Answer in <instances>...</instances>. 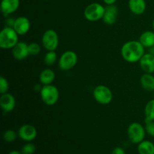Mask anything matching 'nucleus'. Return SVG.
<instances>
[{
  "instance_id": "nucleus-5",
  "label": "nucleus",
  "mask_w": 154,
  "mask_h": 154,
  "mask_svg": "<svg viewBox=\"0 0 154 154\" xmlns=\"http://www.w3.org/2000/svg\"><path fill=\"white\" fill-rule=\"evenodd\" d=\"M93 96L95 101L102 105H108L113 99L112 91L105 85L96 86L93 90Z\"/></svg>"
},
{
  "instance_id": "nucleus-20",
  "label": "nucleus",
  "mask_w": 154,
  "mask_h": 154,
  "mask_svg": "<svg viewBox=\"0 0 154 154\" xmlns=\"http://www.w3.org/2000/svg\"><path fill=\"white\" fill-rule=\"evenodd\" d=\"M139 154H154V144L152 141L144 140L138 145Z\"/></svg>"
},
{
  "instance_id": "nucleus-15",
  "label": "nucleus",
  "mask_w": 154,
  "mask_h": 154,
  "mask_svg": "<svg viewBox=\"0 0 154 154\" xmlns=\"http://www.w3.org/2000/svg\"><path fill=\"white\" fill-rule=\"evenodd\" d=\"M20 6V0H2L1 11L5 17L14 13Z\"/></svg>"
},
{
  "instance_id": "nucleus-28",
  "label": "nucleus",
  "mask_w": 154,
  "mask_h": 154,
  "mask_svg": "<svg viewBox=\"0 0 154 154\" xmlns=\"http://www.w3.org/2000/svg\"><path fill=\"white\" fill-rule=\"evenodd\" d=\"M111 154H126V151L123 147H117L113 149Z\"/></svg>"
},
{
  "instance_id": "nucleus-3",
  "label": "nucleus",
  "mask_w": 154,
  "mask_h": 154,
  "mask_svg": "<svg viewBox=\"0 0 154 154\" xmlns=\"http://www.w3.org/2000/svg\"><path fill=\"white\" fill-rule=\"evenodd\" d=\"M41 99L45 105L48 106L54 105L59 100L60 91L56 86L53 84L42 86L40 91Z\"/></svg>"
},
{
  "instance_id": "nucleus-25",
  "label": "nucleus",
  "mask_w": 154,
  "mask_h": 154,
  "mask_svg": "<svg viewBox=\"0 0 154 154\" xmlns=\"http://www.w3.org/2000/svg\"><path fill=\"white\" fill-rule=\"evenodd\" d=\"M36 147L35 144L32 143L28 142L23 146L21 149V153L22 154H33L35 152Z\"/></svg>"
},
{
  "instance_id": "nucleus-32",
  "label": "nucleus",
  "mask_w": 154,
  "mask_h": 154,
  "mask_svg": "<svg viewBox=\"0 0 154 154\" xmlns=\"http://www.w3.org/2000/svg\"><path fill=\"white\" fill-rule=\"evenodd\" d=\"M148 53H150V54H151L152 55L154 56V45L153 47H151V48H148Z\"/></svg>"
},
{
  "instance_id": "nucleus-11",
  "label": "nucleus",
  "mask_w": 154,
  "mask_h": 154,
  "mask_svg": "<svg viewBox=\"0 0 154 154\" xmlns=\"http://www.w3.org/2000/svg\"><path fill=\"white\" fill-rule=\"evenodd\" d=\"M16 106L14 96L9 93L1 94L0 96V107L5 113H9L13 111Z\"/></svg>"
},
{
  "instance_id": "nucleus-19",
  "label": "nucleus",
  "mask_w": 154,
  "mask_h": 154,
  "mask_svg": "<svg viewBox=\"0 0 154 154\" xmlns=\"http://www.w3.org/2000/svg\"><path fill=\"white\" fill-rule=\"evenodd\" d=\"M138 41L145 48H150L153 47L154 45V31L147 30L142 32Z\"/></svg>"
},
{
  "instance_id": "nucleus-2",
  "label": "nucleus",
  "mask_w": 154,
  "mask_h": 154,
  "mask_svg": "<svg viewBox=\"0 0 154 154\" xmlns=\"http://www.w3.org/2000/svg\"><path fill=\"white\" fill-rule=\"evenodd\" d=\"M19 42V35L13 27L5 26L0 32V48L4 50L12 49Z\"/></svg>"
},
{
  "instance_id": "nucleus-23",
  "label": "nucleus",
  "mask_w": 154,
  "mask_h": 154,
  "mask_svg": "<svg viewBox=\"0 0 154 154\" xmlns=\"http://www.w3.org/2000/svg\"><path fill=\"white\" fill-rule=\"evenodd\" d=\"M17 135L18 133H17L15 131L12 130V129H8L3 134V138L6 142L11 143L16 140Z\"/></svg>"
},
{
  "instance_id": "nucleus-21",
  "label": "nucleus",
  "mask_w": 154,
  "mask_h": 154,
  "mask_svg": "<svg viewBox=\"0 0 154 154\" xmlns=\"http://www.w3.org/2000/svg\"><path fill=\"white\" fill-rule=\"evenodd\" d=\"M144 115L146 120H154V99H151L144 107Z\"/></svg>"
},
{
  "instance_id": "nucleus-30",
  "label": "nucleus",
  "mask_w": 154,
  "mask_h": 154,
  "mask_svg": "<svg viewBox=\"0 0 154 154\" xmlns=\"http://www.w3.org/2000/svg\"><path fill=\"white\" fill-rule=\"evenodd\" d=\"M117 2V0H103V2L106 4V5H114V3Z\"/></svg>"
},
{
  "instance_id": "nucleus-16",
  "label": "nucleus",
  "mask_w": 154,
  "mask_h": 154,
  "mask_svg": "<svg viewBox=\"0 0 154 154\" xmlns=\"http://www.w3.org/2000/svg\"><path fill=\"white\" fill-rule=\"evenodd\" d=\"M145 0H129V8L135 15H141L146 11Z\"/></svg>"
},
{
  "instance_id": "nucleus-33",
  "label": "nucleus",
  "mask_w": 154,
  "mask_h": 154,
  "mask_svg": "<svg viewBox=\"0 0 154 154\" xmlns=\"http://www.w3.org/2000/svg\"><path fill=\"white\" fill-rule=\"evenodd\" d=\"M152 26H153V30H154V19H153V23H152Z\"/></svg>"
},
{
  "instance_id": "nucleus-10",
  "label": "nucleus",
  "mask_w": 154,
  "mask_h": 154,
  "mask_svg": "<svg viewBox=\"0 0 154 154\" xmlns=\"http://www.w3.org/2000/svg\"><path fill=\"white\" fill-rule=\"evenodd\" d=\"M13 28L17 32L19 35H24L29 32L31 28V23L30 20L24 16L18 17L15 19Z\"/></svg>"
},
{
  "instance_id": "nucleus-24",
  "label": "nucleus",
  "mask_w": 154,
  "mask_h": 154,
  "mask_svg": "<svg viewBox=\"0 0 154 154\" xmlns=\"http://www.w3.org/2000/svg\"><path fill=\"white\" fill-rule=\"evenodd\" d=\"M28 48L29 55L32 56L38 55L41 53V51H42V48H41L40 45H38L36 42H32V43L29 44Z\"/></svg>"
},
{
  "instance_id": "nucleus-31",
  "label": "nucleus",
  "mask_w": 154,
  "mask_h": 154,
  "mask_svg": "<svg viewBox=\"0 0 154 154\" xmlns=\"http://www.w3.org/2000/svg\"><path fill=\"white\" fill-rule=\"evenodd\" d=\"M8 154H22V153L20 151H18V150H11V151L9 152Z\"/></svg>"
},
{
  "instance_id": "nucleus-13",
  "label": "nucleus",
  "mask_w": 154,
  "mask_h": 154,
  "mask_svg": "<svg viewBox=\"0 0 154 154\" xmlns=\"http://www.w3.org/2000/svg\"><path fill=\"white\" fill-rule=\"evenodd\" d=\"M12 55L17 60H23L29 56L28 45L26 42H19L12 48Z\"/></svg>"
},
{
  "instance_id": "nucleus-8",
  "label": "nucleus",
  "mask_w": 154,
  "mask_h": 154,
  "mask_svg": "<svg viewBox=\"0 0 154 154\" xmlns=\"http://www.w3.org/2000/svg\"><path fill=\"white\" fill-rule=\"evenodd\" d=\"M42 44L48 51H56L60 44V38L57 32L52 29L46 30L42 35Z\"/></svg>"
},
{
  "instance_id": "nucleus-4",
  "label": "nucleus",
  "mask_w": 154,
  "mask_h": 154,
  "mask_svg": "<svg viewBox=\"0 0 154 154\" xmlns=\"http://www.w3.org/2000/svg\"><path fill=\"white\" fill-rule=\"evenodd\" d=\"M144 126L138 122H134L129 124L127 129V135L129 141L133 144H139L143 141L146 136Z\"/></svg>"
},
{
  "instance_id": "nucleus-12",
  "label": "nucleus",
  "mask_w": 154,
  "mask_h": 154,
  "mask_svg": "<svg viewBox=\"0 0 154 154\" xmlns=\"http://www.w3.org/2000/svg\"><path fill=\"white\" fill-rule=\"evenodd\" d=\"M118 15V8L114 5H106L105 8V13H104L102 20L107 25H113L116 23Z\"/></svg>"
},
{
  "instance_id": "nucleus-18",
  "label": "nucleus",
  "mask_w": 154,
  "mask_h": 154,
  "mask_svg": "<svg viewBox=\"0 0 154 154\" xmlns=\"http://www.w3.org/2000/svg\"><path fill=\"white\" fill-rule=\"evenodd\" d=\"M55 72L51 69H45L39 75V82L42 86L52 84L55 80Z\"/></svg>"
},
{
  "instance_id": "nucleus-26",
  "label": "nucleus",
  "mask_w": 154,
  "mask_h": 154,
  "mask_svg": "<svg viewBox=\"0 0 154 154\" xmlns=\"http://www.w3.org/2000/svg\"><path fill=\"white\" fill-rule=\"evenodd\" d=\"M144 128H145L146 132H147L150 136L154 137V120H146L145 119Z\"/></svg>"
},
{
  "instance_id": "nucleus-29",
  "label": "nucleus",
  "mask_w": 154,
  "mask_h": 154,
  "mask_svg": "<svg viewBox=\"0 0 154 154\" xmlns=\"http://www.w3.org/2000/svg\"><path fill=\"white\" fill-rule=\"evenodd\" d=\"M14 21H15V19H13V18H11V17H8L7 19H6V21H5V23L7 24V25H6V26L13 27L14 23Z\"/></svg>"
},
{
  "instance_id": "nucleus-17",
  "label": "nucleus",
  "mask_w": 154,
  "mask_h": 154,
  "mask_svg": "<svg viewBox=\"0 0 154 154\" xmlns=\"http://www.w3.org/2000/svg\"><path fill=\"white\" fill-rule=\"evenodd\" d=\"M141 86L147 92L154 91V76L153 74L144 73L140 78Z\"/></svg>"
},
{
  "instance_id": "nucleus-7",
  "label": "nucleus",
  "mask_w": 154,
  "mask_h": 154,
  "mask_svg": "<svg viewBox=\"0 0 154 154\" xmlns=\"http://www.w3.org/2000/svg\"><path fill=\"white\" fill-rule=\"evenodd\" d=\"M78 61V54L73 51H66L60 56L58 61L59 68L62 71H69L73 69Z\"/></svg>"
},
{
  "instance_id": "nucleus-6",
  "label": "nucleus",
  "mask_w": 154,
  "mask_h": 154,
  "mask_svg": "<svg viewBox=\"0 0 154 154\" xmlns=\"http://www.w3.org/2000/svg\"><path fill=\"white\" fill-rule=\"evenodd\" d=\"M105 8L102 4L93 2L88 5L84 11V17L90 22H96L103 17L105 13Z\"/></svg>"
},
{
  "instance_id": "nucleus-14",
  "label": "nucleus",
  "mask_w": 154,
  "mask_h": 154,
  "mask_svg": "<svg viewBox=\"0 0 154 154\" xmlns=\"http://www.w3.org/2000/svg\"><path fill=\"white\" fill-rule=\"evenodd\" d=\"M138 63L144 73H154V56L151 54L145 53Z\"/></svg>"
},
{
  "instance_id": "nucleus-9",
  "label": "nucleus",
  "mask_w": 154,
  "mask_h": 154,
  "mask_svg": "<svg viewBox=\"0 0 154 154\" xmlns=\"http://www.w3.org/2000/svg\"><path fill=\"white\" fill-rule=\"evenodd\" d=\"M18 136L23 141L26 142H31L37 137L38 132L36 128L33 125H22L18 129Z\"/></svg>"
},
{
  "instance_id": "nucleus-1",
  "label": "nucleus",
  "mask_w": 154,
  "mask_h": 154,
  "mask_svg": "<svg viewBox=\"0 0 154 154\" xmlns=\"http://www.w3.org/2000/svg\"><path fill=\"white\" fill-rule=\"evenodd\" d=\"M120 54L125 61L129 63H135L139 62L145 54V48L139 41H129L123 44L120 49Z\"/></svg>"
},
{
  "instance_id": "nucleus-27",
  "label": "nucleus",
  "mask_w": 154,
  "mask_h": 154,
  "mask_svg": "<svg viewBox=\"0 0 154 154\" xmlns=\"http://www.w3.org/2000/svg\"><path fill=\"white\" fill-rule=\"evenodd\" d=\"M9 89V83L8 80L5 77L2 76L0 78V93L4 94L8 93Z\"/></svg>"
},
{
  "instance_id": "nucleus-22",
  "label": "nucleus",
  "mask_w": 154,
  "mask_h": 154,
  "mask_svg": "<svg viewBox=\"0 0 154 154\" xmlns=\"http://www.w3.org/2000/svg\"><path fill=\"white\" fill-rule=\"evenodd\" d=\"M57 55L55 51H48L44 57V63L46 66H51L57 62Z\"/></svg>"
}]
</instances>
